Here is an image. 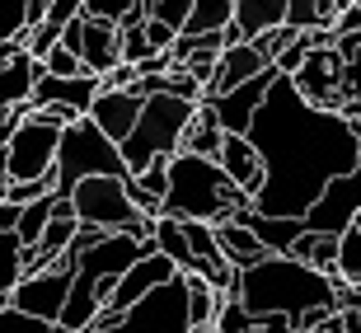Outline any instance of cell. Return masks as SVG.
Returning <instances> with one entry per match:
<instances>
[{
	"label": "cell",
	"mask_w": 361,
	"mask_h": 333,
	"mask_svg": "<svg viewBox=\"0 0 361 333\" xmlns=\"http://www.w3.org/2000/svg\"><path fill=\"white\" fill-rule=\"evenodd\" d=\"M249 141L268 164V183L258 193L254 212L277 221H305L334 178L361 169V146L348 113L305 104L295 80L286 75H277L268 104L258 108Z\"/></svg>",
	"instance_id": "obj_1"
},
{
	"label": "cell",
	"mask_w": 361,
	"mask_h": 333,
	"mask_svg": "<svg viewBox=\"0 0 361 333\" xmlns=\"http://www.w3.org/2000/svg\"><path fill=\"white\" fill-rule=\"evenodd\" d=\"M235 301H240L254 320H334L338 315V277L314 272L291 253H268L258 267H244L235 281Z\"/></svg>",
	"instance_id": "obj_2"
},
{
	"label": "cell",
	"mask_w": 361,
	"mask_h": 333,
	"mask_svg": "<svg viewBox=\"0 0 361 333\" xmlns=\"http://www.w3.org/2000/svg\"><path fill=\"white\" fill-rule=\"evenodd\" d=\"M254 202L230 183V174L221 169V160H202L178 150L169 164V198H164V216L178 221H202V226H226L240 212H249Z\"/></svg>",
	"instance_id": "obj_3"
},
{
	"label": "cell",
	"mask_w": 361,
	"mask_h": 333,
	"mask_svg": "<svg viewBox=\"0 0 361 333\" xmlns=\"http://www.w3.org/2000/svg\"><path fill=\"white\" fill-rule=\"evenodd\" d=\"M197 113H202V104H188V99H174V94L146 99V113L136 122L132 141L122 146V160H127L132 178H141L150 164L174 160L178 150H183L188 132H192V122H197Z\"/></svg>",
	"instance_id": "obj_4"
},
{
	"label": "cell",
	"mask_w": 361,
	"mask_h": 333,
	"mask_svg": "<svg viewBox=\"0 0 361 333\" xmlns=\"http://www.w3.org/2000/svg\"><path fill=\"white\" fill-rule=\"evenodd\" d=\"M66 127H75L66 113H33L28 122H19V132L0 146V183H42V178H56Z\"/></svg>",
	"instance_id": "obj_5"
},
{
	"label": "cell",
	"mask_w": 361,
	"mask_h": 333,
	"mask_svg": "<svg viewBox=\"0 0 361 333\" xmlns=\"http://www.w3.org/2000/svg\"><path fill=\"white\" fill-rule=\"evenodd\" d=\"M90 178H132L127 160H122V146H113L94 118L66 127V141H61V160H56V198H75V188L90 183Z\"/></svg>",
	"instance_id": "obj_6"
},
{
	"label": "cell",
	"mask_w": 361,
	"mask_h": 333,
	"mask_svg": "<svg viewBox=\"0 0 361 333\" xmlns=\"http://www.w3.org/2000/svg\"><path fill=\"white\" fill-rule=\"evenodd\" d=\"M75 216L80 226L90 230H108V235H132L146 216L136 212L132 193H127V178H90V183L75 188Z\"/></svg>",
	"instance_id": "obj_7"
},
{
	"label": "cell",
	"mask_w": 361,
	"mask_h": 333,
	"mask_svg": "<svg viewBox=\"0 0 361 333\" xmlns=\"http://www.w3.org/2000/svg\"><path fill=\"white\" fill-rule=\"evenodd\" d=\"M71 291H75V258L66 253L61 263L42 267V272L19 281L10 296H0V305L24 310V315H33V320H42V324H61V315H66V305H71Z\"/></svg>",
	"instance_id": "obj_8"
},
{
	"label": "cell",
	"mask_w": 361,
	"mask_h": 333,
	"mask_svg": "<svg viewBox=\"0 0 361 333\" xmlns=\"http://www.w3.org/2000/svg\"><path fill=\"white\" fill-rule=\"evenodd\" d=\"M90 333H192V315H188V277L169 281L160 291L141 301L113 329H90Z\"/></svg>",
	"instance_id": "obj_9"
},
{
	"label": "cell",
	"mask_w": 361,
	"mask_h": 333,
	"mask_svg": "<svg viewBox=\"0 0 361 333\" xmlns=\"http://www.w3.org/2000/svg\"><path fill=\"white\" fill-rule=\"evenodd\" d=\"M357 216H361V169L343 174V178H334V183L324 188V198L305 216V230L310 235H334V240H343L348 230H357Z\"/></svg>",
	"instance_id": "obj_10"
},
{
	"label": "cell",
	"mask_w": 361,
	"mask_h": 333,
	"mask_svg": "<svg viewBox=\"0 0 361 333\" xmlns=\"http://www.w3.org/2000/svg\"><path fill=\"white\" fill-rule=\"evenodd\" d=\"M272 71V56L263 52V42H240V47H226L221 52V66H216V80L207 85V104L212 99H226V94L254 85L258 75Z\"/></svg>",
	"instance_id": "obj_11"
},
{
	"label": "cell",
	"mask_w": 361,
	"mask_h": 333,
	"mask_svg": "<svg viewBox=\"0 0 361 333\" xmlns=\"http://www.w3.org/2000/svg\"><path fill=\"white\" fill-rule=\"evenodd\" d=\"M38 80H42V61L38 56L24 52V47H5V42H0V104L5 108L33 104Z\"/></svg>",
	"instance_id": "obj_12"
},
{
	"label": "cell",
	"mask_w": 361,
	"mask_h": 333,
	"mask_svg": "<svg viewBox=\"0 0 361 333\" xmlns=\"http://www.w3.org/2000/svg\"><path fill=\"white\" fill-rule=\"evenodd\" d=\"M141 113H146V99L132 90H104L99 94V104H94V127L113 141V146H127L136 132V122H141Z\"/></svg>",
	"instance_id": "obj_13"
},
{
	"label": "cell",
	"mask_w": 361,
	"mask_h": 333,
	"mask_svg": "<svg viewBox=\"0 0 361 333\" xmlns=\"http://www.w3.org/2000/svg\"><path fill=\"white\" fill-rule=\"evenodd\" d=\"M286 5L291 0H240L235 28L226 33V42L240 47V42H263L268 33H281L286 28Z\"/></svg>",
	"instance_id": "obj_14"
},
{
	"label": "cell",
	"mask_w": 361,
	"mask_h": 333,
	"mask_svg": "<svg viewBox=\"0 0 361 333\" xmlns=\"http://www.w3.org/2000/svg\"><path fill=\"white\" fill-rule=\"evenodd\" d=\"M221 169L230 174V183L240 188L249 202H258L263 183H268V164L258 155V146L249 136H226V150H221Z\"/></svg>",
	"instance_id": "obj_15"
},
{
	"label": "cell",
	"mask_w": 361,
	"mask_h": 333,
	"mask_svg": "<svg viewBox=\"0 0 361 333\" xmlns=\"http://www.w3.org/2000/svg\"><path fill=\"white\" fill-rule=\"evenodd\" d=\"M80 61L90 75H113V71L127 61L122 56V28L118 24H104V19H85V47H80Z\"/></svg>",
	"instance_id": "obj_16"
},
{
	"label": "cell",
	"mask_w": 361,
	"mask_h": 333,
	"mask_svg": "<svg viewBox=\"0 0 361 333\" xmlns=\"http://www.w3.org/2000/svg\"><path fill=\"white\" fill-rule=\"evenodd\" d=\"M343 5H348V0H291V5H286V28L300 33V38L334 33L338 19H343Z\"/></svg>",
	"instance_id": "obj_17"
},
{
	"label": "cell",
	"mask_w": 361,
	"mask_h": 333,
	"mask_svg": "<svg viewBox=\"0 0 361 333\" xmlns=\"http://www.w3.org/2000/svg\"><path fill=\"white\" fill-rule=\"evenodd\" d=\"M235 221L254 230L258 240H263V249H268V253H291L295 244H300V240L310 235L305 221H277V216H258L254 207H249V212H240Z\"/></svg>",
	"instance_id": "obj_18"
},
{
	"label": "cell",
	"mask_w": 361,
	"mask_h": 333,
	"mask_svg": "<svg viewBox=\"0 0 361 333\" xmlns=\"http://www.w3.org/2000/svg\"><path fill=\"white\" fill-rule=\"evenodd\" d=\"M216 240H221V253H226V263L235 267V272H244V267H258L263 258H268L263 240H258L249 226H240V221H226V226H216Z\"/></svg>",
	"instance_id": "obj_19"
},
{
	"label": "cell",
	"mask_w": 361,
	"mask_h": 333,
	"mask_svg": "<svg viewBox=\"0 0 361 333\" xmlns=\"http://www.w3.org/2000/svg\"><path fill=\"white\" fill-rule=\"evenodd\" d=\"M235 10H240V0H197L183 38H221V33H230L235 28Z\"/></svg>",
	"instance_id": "obj_20"
},
{
	"label": "cell",
	"mask_w": 361,
	"mask_h": 333,
	"mask_svg": "<svg viewBox=\"0 0 361 333\" xmlns=\"http://www.w3.org/2000/svg\"><path fill=\"white\" fill-rule=\"evenodd\" d=\"M338 249H343V240H334V235H305V240L291 249V258H300V263L314 267V272L338 277Z\"/></svg>",
	"instance_id": "obj_21"
},
{
	"label": "cell",
	"mask_w": 361,
	"mask_h": 333,
	"mask_svg": "<svg viewBox=\"0 0 361 333\" xmlns=\"http://www.w3.org/2000/svg\"><path fill=\"white\" fill-rule=\"evenodd\" d=\"M192 5L197 0H150V19L164 28H174L178 38L188 33V19H192Z\"/></svg>",
	"instance_id": "obj_22"
},
{
	"label": "cell",
	"mask_w": 361,
	"mask_h": 333,
	"mask_svg": "<svg viewBox=\"0 0 361 333\" xmlns=\"http://www.w3.org/2000/svg\"><path fill=\"white\" fill-rule=\"evenodd\" d=\"M338 281H348L361 291V230L343 235V249H338Z\"/></svg>",
	"instance_id": "obj_23"
},
{
	"label": "cell",
	"mask_w": 361,
	"mask_h": 333,
	"mask_svg": "<svg viewBox=\"0 0 361 333\" xmlns=\"http://www.w3.org/2000/svg\"><path fill=\"white\" fill-rule=\"evenodd\" d=\"M141 0H85V19H104V24H127Z\"/></svg>",
	"instance_id": "obj_24"
},
{
	"label": "cell",
	"mask_w": 361,
	"mask_h": 333,
	"mask_svg": "<svg viewBox=\"0 0 361 333\" xmlns=\"http://www.w3.org/2000/svg\"><path fill=\"white\" fill-rule=\"evenodd\" d=\"M254 315L235 301V296H226V305H221V315H216V333H254Z\"/></svg>",
	"instance_id": "obj_25"
},
{
	"label": "cell",
	"mask_w": 361,
	"mask_h": 333,
	"mask_svg": "<svg viewBox=\"0 0 361 333\" xmlns=\"http://www.w3.org/2000/svg\"><path fill=\"white\" fill-rule=\"evenodd\" d=\"M42 71H47V75H56V80H85V75H90V71H85V61L75 52H66V47H56V52L42 61Z\"/></svg>",
	"instance_id": "obj_26"
},
{
	"label": "cell",
	"mask_w": 361,
	"mask_h": 333,
	"mask_svg": "<svg viewBox=\"0 0 361 333\" xmlns=\"http://www.w3.org/2000/svg\"><path fill=\"white\" fill-rule=\"evenodd\" d=\"M0 333H56V324H42L33 320V315H24V310H0Z\"/></svg>",
	"instance_id": "obj_27"
},
{
	"label": "cell",
	"mask_w": 361,
	"mask_h": 333,
	"mask_svg": "<svg viewBox=\"0 0 361 333\" xmlns=\"http://www.w3.org/2000/svg\"><path fill=\"white\" fill-rule=\"evenodd\" d=\"M169 164H174V160H160V164H150V169L141 174V178H136V183L146 188L150 198H160V202L169 198Z\"/></svg>",
	"instance_id": "obj_28"
},
{
	"label": "cell",
	"mask_w": 361,
	"mask_h": 333,
	"mask_svg": "<svg viewBox=\"0 0 361 333\" xmlns=\"http://www.w3.org/2000/svg\"><path fill=\"white\" fill-rule=\"evenodd\" d=\"M254 333H300V329H295V320H281V315H272V320H258Z\"/></svg>",
	"instance_id": "obj_29"
}]
</instances>
